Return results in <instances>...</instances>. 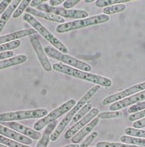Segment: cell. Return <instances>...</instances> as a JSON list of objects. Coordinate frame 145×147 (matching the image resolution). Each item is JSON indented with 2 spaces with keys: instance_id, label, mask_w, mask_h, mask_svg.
<instances>
[{
  "instance_id": "4fadbf2b",
  "label": "cell",
  "mask_w": 145,
  "mask_h": 147,
  "mask_svg": "<svg viewBox=\"0 0 145 147\" xmlns=\"http://www.w3.org/2000/svg\"><path fill=\"white\" fill-rule=\"evenodd\" d=\"M4 124L8 127H10L11 129L34 140H38L42 137L40 132L36 131L34 129H32L30 127H28L26 125L17 123V122H4Z\"/></svg>"
},
{
  "instance_id": "836d02e7",
  "label": "cell",
  "mask_w": 145,
  "mask_h": 147,
  "mask_svg": "<svg viewBox=\"0 0 145 147\" xmlns=\"http://www.w3.org/2000/svg\"><path fill=\"white\" fill-rule=\"evenodd\" d=\"M80 2V0H67V1H64L63 6L65 9H69L77 5Z\"/></svg>"
},
{
  "instance_id": "d4e9b609",
  "label": "cell",
  "mask_w": 145,
  "mask_h": 147,
  "mask_svg": "<svg viewBox=\"0 0 145 147\" xmlns=\"http://www.w3.org/2000/svg\"><path fill=\"white\" fill-rule=\"evenodd\" d=\"M0 144L8 147H30L0 135Z\"/></svg>"
},
{
  "instance_id": "ab89813d",
  "label": "cell",
  "mask_w": 145,
  "mask_h": 147,
  "mask_svg": "<svg viewBox=\"0 0 145 147\" xmlns=\"http://www.w3.org/2000/svg\"><path fill=\"white\" fill-rule=\"evenodd\" d=\"M62 147H80V146L78 144H70V145H67Z\"/></svg>"
},
{
  "instance_id": "4dcf8cb0",
  "label": "cell",
  "mask_w": 145,
  "mask_h": 147,
  "mask_svg": "<svg viewBox=\"0 0 145 147\" xmlns=\"http://www.w3.org/2000/svg\"><path fill=\"white\" fill-rule=\"evenodd\" d=\"M145 108V102L144 101H140L134 104V105L131 106L128 109V112L130 114H133L136 112H139L141 111L144 110Z\"/></svg>"
},
{
  "instance_id": "f1b7e54d",
  "label": "cell",
  "mask_w": 145,
  "mask_h": 147,
  "mask_svg": "<svg viewBox=\"0 0 145 147\" xmlns=\"http://www.w3.org/2000/svg\"><path fill=\"white\" fill-rule=\"evenodd\" d=\"M30 2L31 1L30 0H23V1H21V3H20V5L16 8V9L12 15L13 18L14 19L19 18L23 13V12L27 9V6L30 4Z\"/></svg>"
},
{
  "instance_id": "9c48e42d",
  "label": "cell",
  "mask_w": 145,
  "mask_h": 147,
  "mask_svg": "<svg viewBox=\"0 0 145 147\" xmlns=\"http://www.w3.org/2000/svg\"><path fill=\"white\" fill-rule=\"evenodd\" d=\"M145 89V82H142L138 84L133 85L132 87L126 88L124 90L116 93L112 95H109L103 100L102 104L103 106H107L111 103H115L116 101L121 100L125 98L130 96L134 94L137 93L142 91L144 90Z\"/></svg>"
},
{
  "instance_id": "ffe728a7",
  "label": "cell",
  "mask_w": 145,
  "mask_h": 147,
  "mask_svg": "<svg viewBox=\"0 0 145 147\" xmlns=\"http://www.w3.org/2000/svg\"><path fill=\"white\" fill-rule=\"evenodd\" d=\"M27 60V56L25 55H19L12 58L0 61V70L25 63Z\"/></svg>"
},
{
  "instance_id": "cb8c5ba5",
  "label": "cell",
  "mask_w": 145,
  "mask_h": 147,
  "mask_svg": "<svg viewBox=\"0 0 145 147\" xmlns=\"http://www.w3.org/2000/svg\"><path fill=\"white\" fill-rule=\"evenodd\" d=\"M128 1V0H97L95 1V5L99 7H106L118 4H124Z\"/></svg>"
},
{
  "instance_id": "74e56055",
  "label": "cell",
  "mask_w": 145,
  "mask_h": 147,
  "mask_svg": "<svg viewBox=\"0 0 145 147\" xmlns=\"http://www.w3.org/2000/svg\"><path fill=\"white\" fill-rule=\"evenodd\" d=\"M47 1V0H33V1H31L30 2V6L31 7H38L40 6L43 3H45Z\"/></svg>"
},
{
  "instance_id": "484cf974",
  "label": "cell",
  "mask_w": 145,
  "mask_h": 147,
  "mask_svg": "<svg viewBox=\"0 0 145 147\" xmlns=\"http://www.w3.org/2000/svg\"><path fill=\"white\" fill-rule=\"evenodd\" d=\"M123 115V113L120 111H107L99 113L98 114V117L99 119H114V118L121 117Z\"/></svg>"
},
{
  "instance_id": "9a60e30c",
  "label": "cell",
  "mask_w": 145,
  "mask_h": 147,
  "mask_svg": "<svg viewBox=\"0 0 145 147\" xmlns=\"http://www.w3.org/2000/svg\"><path fill=\"white\" fill-rule=\"evenodd\" d=\"M37 33V32L34 28H27V29L16 31L11 34L0 36V45L11 42L13 41L19 40L21 38L26 37V36H30Z\"/></svg>"
},
{
  "instance_id": "ac0fdd59",
  "label": "cell",
  "mask_w": 145,
  "mask_h": 147,
  "mask_svg": "<svg viewBox=\"0 0 145 147\" xmlns=\"http://www.w3.org/2000/svg\"><path fill=\"white\" fill-rule=\"evenodd\" d=\"M21 3L20 0H14L12 1L9 6L6 9V10L2 14L1 17L0 18V33L3 31L4 27L6 26L7 22L11 18V16L13 15L14 11L16 8L18 7Z\"/></svg>"
},
{
  "instance_id": "2e32d148",
  "label": "cell",
  "mask_w": 145,
  "mask_h": 147,
  "mask_svg": "<svg viewBox=\"0 0 145 147\" xmlns=\"http://www.w3.org/2000/svg\"><path fill=\"white\" fill-rule=\"evenodd\" d=\"M100 119L99 117H95L93 119L90 121L89 123L87 124L82 129L75 134L74 136L71 138V142L73 144H77L82 140L84 137H85L88 134H89L93 129L98 124Z\"/></svg>"
},
{
  "instance_id": "e575fe53",
  "label": "cell",
  "mask_w": 145,
  "mask_h": 147,
  "mask_svg": "<svg viewBox=\"0 0 145 147\" xmlns=\"http://www.w3.org/2000/svg\"><path fill=\"white\" fill-rule=\"evenodd\" d=\"M11 1H9V0H3V1H1V2H0V14H3L6 10Z\"/></svg>"
},
{
  "instance_id": "8fae6325",
  "label": "cell",
  "mask_w": 145,
  "mask_h": 147,
  "mask_svg": "<svg viewBox=\"0 0 145 147\" xmlns=\"http://www.w3.org/2000/svg\"><path fill=\"white\" fill-rule=\"evenodd\" d=\"M99 113V110L97 108H94L91 109V111L88 113L81 119H80L77 122L70 127L67 130V132L64 134V138L66 139H70L73 137L75 134L77 133L80 129H82L87 124H88L90 121H91L95 117L98 116Z\"/></svg>"
},
{
  "instance_id": "6da1fadb",
  "label": "cell",
  "mask_w": 145,
  "mask_h": 147,
  "mask_svg": "<svg viewBox=\"0 0 145 147\" xmlns=\"http://www.w3.org/2000/svg\"><path fill=\"white\" fill-rule=\"evenodd\" d=\"M52 68L56 71L72 76L75 78L90 82L93 84L106 88L111 87L112 84L111 79L107 78V77L79 70V69L67 66V65L61 63L54 64L52 66Z\"/></svg>"
},
{
  "instance_id": "52a82bcc",
  "label": "cell",
  "mask_w": 145,
  "mask_h": 147,
  "mask_svg": "<svg viewBox=\"0 0 145 147\" xmlns=\"http://www.w3.org/2000/svg\"><path fill=\"white\" fill-rule=\"evenodd\" d=\"M48 114L47 109H36L15 111L0 114V122H14L24 119L44 117Z\"/></svg>"
},
{
  "instance_id": "3957f363",
  "label": "cell",
  "mask_w": 145,
  "mask_h": 147,
  "mask_svg": "<svg viewBox=\"0 0 145 147\" xmlns=\"http://www.w3.org/2000/svg\"><path fill=\"white\" fill-rule=\"evenodd\" d=\"M23 19L26 22L29 23L34 28V29L38 32L40 35H42L48 42H49L56 50L64 54L68 53L69 50L65 45L55 36L50 31L48 30L45 26H43L41 22H40L37 19H35L34 16L30 14L26 13L23 16Z\"/></svg>"
},
{
  "instance_id": "f546056e",
  "label": "cell",
  "mask_w": 145,
  "mask_h": 147,
  "mask_svg": "<svg viewBox=\"0 0 145 147\" xmlns=\"http://www.w3.org/2000/svg\"><path fill=\"white\" fill-rule=\"evenodd\" d=\"M125 133L128 136H133L136 138H143L145 137L144 130H140L133 127H127L125 129Z\"/></svg>"
},
{
  "instance_id": "b9f144b4",
  "label": "cell",
  "mask_w": 145,
  "mask_h": 147,
  "mask_svg": "<svg viewBox=\"0 0 145 147\" xmlns=\"http://www.w3.org/2000/svg\"><path fill=\"white\" fill-rule=\"evenodd\" d=\"M0 147H8V146H7L6 145H3L1 144H0Z\"/></svg>"
},
{
  "instance_id": "7bdbcfd3",
  "label": "cell",
  "mask_w": 145,
  "mask_h": 147,
  "mask_svg": "<svg viewBox=\"0 0 145 147\" xmlns=\"http://www.w3.org/2000/svg\"><path fill=\"white\" fill-rule=\"evenodd\" d=\"M90 147H93V146H90Z\"/></svg>"
},
{
  "instance_id": "8992f818",
  "label": "cell",
  "mask_w": 145,
  "mask_h": 147,
  "mask_svg": "<svg viewBox=\"0 0 145 147\" xmlns=\"http://www.w3.org/2000/svg\"><path fill=\"white\" fill-rule=\"evenodd\" d=\"M76 104V101L71 99L64 103L60 107L53 110L48 113L46 116L41 118L34 125V129L36 131H40L51 122L56 121L58 118L64 115V114L69 112Z\"/></svg>"
},
{
  "instance_id": "1f68e13d",
  "label": "cell",
  "mask_w": 145,
  "mask_h": 147,
  "mask_svg": "<svg viewBox=\"0 0 145 147\" xmlns=\"http://www.w3.org/2000/svg\"><path fill=\"white\" fill-rule=\"evenodd\" d=\"M98 136V132H92L89 136H88L87 138L80 145V147H89V146L97 138Z\"/></svg>"
},
{
  "instance_id": "f35d334b",
  "label": "cell",
  "mask_w": 145,
  "mask_h": 147,
  "mask_svg": "<svg viewBox=\"0 0 145 147\" xmlns=\"http://www.w3.org/2000/svg\"><path fill=\"white\" fill-rule=\"evenodd\" d=\"M64 2V0H50L49 1V5L52 7H56Z\"/></svg>"
},
{
  "instance_id": "d6a6232c",
  "label": "cell",
  "mask_w": 145,
  "mask_h": 147,
  "mask_svg": "<svg viewBox=\"0 0 145 147\" xmlns=\"http://www.w3.org/2000/svg\"><path fill=\"white\" fill-rule=\"evenodd\" d=\"M144 116H145V111L144 110H143V111L131 114L130 115L128 116V119L130 122H135L136 121L142 119V118H144Z\"/></svg>"
},
{
  "instance_id": "5b68a950",
  "label": "cell",
  "mask_w": 145,
  "mask_h": 147,
  "mask_svg": "<svg viewBox=\"0 0 145 147\" xmlns=\"http://www.w3.org/2000/svg\"><path fill=\"white\" fill-rule=\"evenodd\" d=\"M43 48L45 53L51 58L58 60L61 61V62L69 65V66H72V67L79 69V70L85 72H90L91 71L92 67L90 64H88L85 62H83V61L76 59L70 55L62 53L56 50L54 47H51L49 45H47Z\"/></svg>"
},
{
  "instance_id": "7402d4cb",
  "label": "cell",
  "mask_w": 145,
  "mask_h": 147,
  "mask_svg": "<svg viewBox=\"0 0 145 147\" xmlns=\"http://www.w3.org/2000/svg\"><path fill=\"white\" fill-rule=\"evenodd\" d=\"M126 9V5H124V4H118V5H115L104 7L103 12L104 14L109 16L110 14H114L120 13V12L124 11Z\"/></svg>"
},
{
  "instance_id": "8d00e7d4",
  "label": "cell",
  "mask_w": 145,
  "mask_h": 147,
  "mask_svg": "<svg viewBox=\"0 0 145 147\" xmlns=\"http://www.w3.org/2000/svg\"><path fill=\"white\" fill-rule=\"evenodd\" d=\"M13 56L14 52L12 51H8L1 53H0V61L12 58V57H13Z\"/></svg>"
},
{
  "instance_id": "7a4b0ae2",
  "label": "cell",
  "mask_w": 145,
  "mask_h": 147,
  "mask_svg": "<svg viewBox=\"0 0 145 147\" xmlns=\"http://www.w3.org/2000/svg\"><path fill=\"white\" fill-rule=\"evenodd\" d=\"M101 86H99V85H95L94 87L88 90L82 96L81 98L78 101V102H76L75 105L68 112L67 115L63 118L62 121L60 122L59 125L56 127L54 131L51 134L50 137V140L51 141L54 142L58 139L63 132L64 129L66 128L68 124L70 123L71 120L73 119V117L87 103L88 100H90L99 90Z\"/></svg>"
},
{
  "instance_id": "83f0119b",
  "label": "cell",
  "mask_w": 145,
  "mask_h": 147,
  "mask_svg": "<svg viewBox=\"0 0 145 147\" xmlns=\"http://www.w3.org/2000/svg\"><path fill=\"white\" fill-rule=\"evenodd\" d=\"M96 147H143V146L129 145L123 144V143L99 142L96 144Z\"/></svg>"
},
{
  "instance_id": "e0dca14e",
  "label": "cell",
  "mask_w": 145,
  "mask_h": 147,
  "mask_svg": "<svg viewBox=\"0 0 145 147\" xmlns=\"http://www.w3.org/2000/svg\"><path fill=\"white\" fill-rule=\"evenodd\" d=\"M27 13L30 14L32 16H36V17H38L40 18H42L44 19H46L48 20H50L51 22H58L63 24L65 23V19H64L62 17H60L59 16H56L51 13H45V12L40 11L37 9H34L32 7H27L26 9Z\"/></svg>"
},
{
  "instance_id": "7c38bea8",
  "label": "cell",
  "mask_w": 145,
  "mask_h": 147,
  "mask_svg": "<svg viewBox=\"0 0 145 147\" xmlns=\"http://www.w3.org/2000/svg\"><path fill=\"white\" fill-rule=\"evenodd\" d=\"M145 91H142L132 96L125 98L112 103L109 107L111 111H119L124 108L129 107L132 105H134L138 102L144 101Z\"/></svg>"
},
{
  "instance_id": "5bb4252c",
  "label": "cell",
  "mask_w": 145,
  "mask_h": 147,
  "mask_svg": "<svg viewBox=\"0 0 145 147\" xmlns=\"http://www.w3.org/2000/svg\"><path fill=\"white\" fill-rule=\"evenodd\" d=\"M0 135L26 145H29L33 142L31 138L24 136L23 135L1 124H0Z\"/></svg>"
},
{
  "instance_id": "d590c367",
  "label": "cell",
  "mask_w": 145,
  "mask_h": 147,
  "mask_svg": "<svg viewBox=\"0 0 145 147\" xmlns=\"http://www.w3.org/2000/svg\"><path fill=\"white\" fill-rule=\"evenodd\" d=\"M145 119L144 118H142L140 120L136 121L134 122L133 124V127L135 129H140V128H143L145 126Z\"/></svg>"
},
{
  "instance_id": "4316f807",
  "label": "cell",
  "mask_w": 145,
  "mask_h": 147,
  "mask_svg": "<svg viewBox=\"0 0 145 147\" xmlns=\"http://www.w3.org/2000/svg\"><path fill=\"white\" fill-rule=\"evenodd\" d=\"M21 40H17L13 41L11 42L7 43L5 44L0 45V53L3 52L11 51V50H14V49L17 48L21 45Z\"/></svg>"
},
{
  "instance_id": "ee69618b",
  "label": "cell",
  "mask_w": 145,
  "mask_h": 147,
  "mask_svg": "<svg viewBox=\"0 0 145 147\" xmlns=\"http://www.w3.org/2000/svg\"><path fill=\"white\" fill-rule=\"evenodd\" d=\"M0 2H1V1H0Z\"/></svg>"
},
{
  "instance_id": "44dd1931",
  "label": "cell",
  "mask_w": 145,
  "mask_h": 147,
  "mask_svg": "<svg viewBox=\"0 0 145 147\" xmlns=\"http://www.w3.org/2000/svg\"><path fill=\"white\" fill-rule=\"evenodd\" d=\"M120 141L123 144L129 145H135L143 147H144L145 146V140L144 138H136L128 136H123L120 137Z\"/></svg>"
},
{
  "instance_id": "277c9868",
  "label": "cell",
  "mask_w": 145,
  "mask_h": 147,
  "mask_svg": "<svg viewBox=\"0 0 145 147\" xmlns=\"http://www.w3.org/2000/svg\"><path fill=\"white\" fill-rule=\"evenodd\" d=\"M109 20L110 17L109 16L104 14L96 15L91 16V17L90 18L78 19L73 20V21L61 24L57 26L56 30L58 33L60 34L66 33V32L79 29V28H82L88 26L107 22Z\"/></svg>"
},
{
  "instance_id": "60d3db41",
  "label": "cell",
  "mask_w": 145,
  "mask_h": 147,
  "mask_svg": "<svg viewBox=\"0 0 145 147\" xmlns=\"http://www.w3.org/2000/svg\"><path fill=\"white\" fill-rule=\"evenodd\" d=\"M94 1H95L94 0H85V3H93V2H94Z\"/></svg>"
},
{
  "instance_id": "d6986e66",
  "label": "cell",
  "mask_w": 145,
  "mask_h": 147,
  "mask_svg": "<svg viewBox=\"0 0 145 147\" xmlns=\"http://www.w3.org/2000/svg\"><path fill=\"white\" fill-rule=\"evenodd\" d=\"M58 124V121H54L48 124L43 132L42 136L40 138L36 147H47L50 142V137L51 134L53 132Z\"/></svg>"
},
{
  "instance_id": "603a6c76",
  "label": "cell",
  "mask_w": 145,
  "mask_h": 147,
  "mask_svg": "<svg viewBox=\"0 0 145 147\" xmlns=\"http://www.w3.org/2000/svg\"><path fill=\"white\" fill-rule=\"evenodd\" d=\"M92 109V104L91 103H87L83 107L80 109L79 111L77 113V114L72 119V122L73 123L77 122L80 119H81L82 117H83L88 113L91 111Z\"/></svg>"
},
{
  "instance_id": "ba28073f",
  "label": "cell",
  "mask_w": 145,
  "mask_h": 147,
  "mask_svg": "<svg viewBox=\"0 0 145 147\" xmlns=\"http://www.w3.org/2000/svg\"><path fill=\"white\" fill-rule=\"evenodd\" d=\"M37 10L51 13L60 17L71 19H85L88 17V12L80 9H67L62 7H52L48 4H42L37 7Z\"/></svg>"
},
{
  "instance_id": "30bf717a",
  "label": "cell",
  "mask_w": 145,
  "mask_h": 147,
  "mask_svg": "<svg viewBox=\"0 0 145 147\" xmlns=\"http://www.w3.org/2000/svg\"><path fill=\"white\" fill-rule=\"evenodd\" d=\"M30 42L44 70L47 72H51L53 68L38 38V36L36 34L30 36Z\"/></svg>"
}]
</instances>
